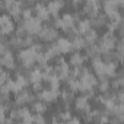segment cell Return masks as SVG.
<instances>
[{
	"instance_id": "obj_7",
	"label": "cell",
	"mask_w": 124,
	"mask_h": 124,
	"mask_svg": "<svg viewBox=\"0 0 124 124\" xmlns=\"http://www.w3.org/2000/svg\"><path fill=\"white\" fill-rule=\"evenodd\" d=\"M60 6H61L60 2H51V3L48 5V12H50V13H57V12L60 10Z\"/></svg>"
},
{
	"instance_id": "obj_11",
	"label": "cell",
	"mask_w": 124,
	"mask_h": 124,
	"mask_svg": "<svg viewBox=\"0 0 124 124\" xmlns=\"http://www.w3.org/2000/svg\"><path fill=\"white\" fill-rule=\"evenodd\" d=\"M44 109H45V105H44V104H41V102L34 104V111H35L37 114H42Z\"/></svg>"
},
{
	"instance_id": "obj_8",
	"label": "cell",
	"mask_w": 124,
	"mask_h": 124,
	"mask_svg": "<svg viewBox=\"0 0 124 124\" xmlns=\"http://www.w3.org/2000/svg\"><path fill=\"white\" fill-rule=\"evenodd\" d=\"M76 107H78V109H86V108H88V101H86V98H79Z\"/></svg>"
},
{
	"instance_id": "obj_1",
	"label": "cell",
	"mask_w": 124,
	"mask_h": 124,
	"mask_svg": "<svg viewBox=\"0 0 124 124\" xmlns=\"http://www.w3.org/2000/svg\"><path fill=\"white\" fill-rule=\"evenodd\" d=\"M25 29L29 31V32H38V31L41 29L39 19H35V18H29V19H26V22H25Z\"/></svg>"
},
{
	"instance_id": "obj_5",
	"label": "cell",
	"mask_w": 124,
	"mask_h": 124,
	"mask_svg": "<svg viewBox=\"0 0 124 124\" xmlns=\"http://www.w3.org/2000/svg\"><path fill=\"white\" fill-rule=\"evenodd\" d=\"M3 66H6V67H13V58H12V55H9V53H5L3 54Z\"/></svg>"
},
{
	"instance_id": "obj_2",
	"label": "cell",
	"mask_w": 124,
	"mask_h": 124,
	"mask_svg": "<svg viewBox=\"0 0 124 124\" xmlns=\"http://www.w3.org/2000/svg\"><path fill=\"white\" fill-rule=\"evenodd\" d=\"M72 47H73L72 42H69L67 39H58L57 44H55V50L60 51V53H67Z\"/></svg>"
},
{
	"instance_id": "obj_10",
	"label": "cell",
	"mask_w": 124,
	"mask_h": 124,
	"mask_svg": "<svg viewBox=\"0 0 124 124\" xmlns=\"http://www.w3.org/2000/svg\"><path fill=\"white\" fill-rule=\"evenodd\" d=\"M89 25H91L89 21H83V22H80V25H79L80 32H88V31H89Z\"/></svg>"
},
{
	"instance_id": "obj_15",
	"label": "cell",
	"mask_w": 124,
	"mask_h": 124,
	"mask_svg": "<svg viewBox=\"0 0 124 124\" xmlns=\"http://www.w3.org/2000/svg\"><path fill=\"white\" fill-rule=\"evenodd\" d=\"M28 99H29L28 93H21V95L18 96V102H19V104H22V102H26Z\"/></svg>"
},
{
	"instance_id": "obj_13",
	"label": "cell",
	"mask_w": 124,
	"mask_h": 124,
	"mask_svg": "<svg viewBox=\"0 0 124 124\" xmlns=\"http://www.w3.org/2000/svg\"><path fill=\"white\" fill-rule=\"evenodd\" d=\"M95 38H96V32L92 31V29H89V31H88V35H86V41L92 42V41H95Z\"/></svg>"
},
{
	"instance_id": "obj_6",
	"label": "cell",
	"mask_w": 124,
	"mask_h": 124,
	"mask_svg": "<svg viewBox=\"0 0 124 124\" xmlns=\"http://www.w3.org/2000/svg\"><path fill=\"white\" fill-rule=\"evenodd\" d=\"M37 15L39 19H47L48 18V9H44V6H37Z\"/></svg>"
},
{
	"instance_id": "obj_12",
	"label": "cell",
	"mask_w": 124,
	"mask_h": 124,
	"mask_svg": "<svg viewBox=\"0 0 124 124\" xmlns=\"http://www.w3.org/2000/svg\"><path fill=\"white\" fill-rule=\"evenodd\" d=\"M55 35V32L53 31V29H47V32H42L41 34V37L44 38V39H50V38H53Z\"/></svg>"
},
{
	"instance_id": "obj_4",
	"label": "cell",
	"mask_w": 124,
	"mask_h": 124,
	"mask_svg": "<svg viewBox=\"0 0 124 124\" xmlns=\"http://www.w3.org/2000/svg\"><path fill=\"white\" fill-rule=\"evenodd\" d=\"M55 96H57L55 89H53V91H44V92L41 93V98H42V99H45V101H53Z\"/></svg>"
},
{
	"instance_id": "obj_14",
	"label": "cell",
	"mask_w": 124,
	"mask_h": 124,
	"mask_svg": "<svg viewBox=\"0 0 124 124\" xmlns=\"http://www.w3.org/2000/svg\"><path fill=\"white\" fill-rule=\"evenodd\" d=\"M39 78H41V73H39L38 70L31 73V79H32V82H38V80H39Z\"/></svg>"
},
{
	"instance_id": "obj_9",
	"label": "cell",
	"mask_w": 124,
	"mask_h": 124,
	"mask_svg": "<svg viewBox=\"0 0 124 124\" xmlns=\"http://www.w3.org/2000/svg\"><path fill=\"white\" fill-rule=\"evenodd\" d=\"M70 61H72V64H73V66H79V64H82V61H83V60H82V57H80L79 54H76V55H73V57L70 58Z\"/></svg>"
},
{
	"instance_id": "obj_3",
	"label": "cell",
	"mask_w": 124,
	"mask_h": 124,
	"mask_svg": "<svg viewBox=\"0 0 124 124\" xmlns=\"http://www.w3.org/2000/svg\"><path fill=\"white\" fill-rule=\"evenodd\" d=\"M2 28H3V34H9L10 31H13V23L8 16L2 18Z\"/></svg>"
}]
</instances>
